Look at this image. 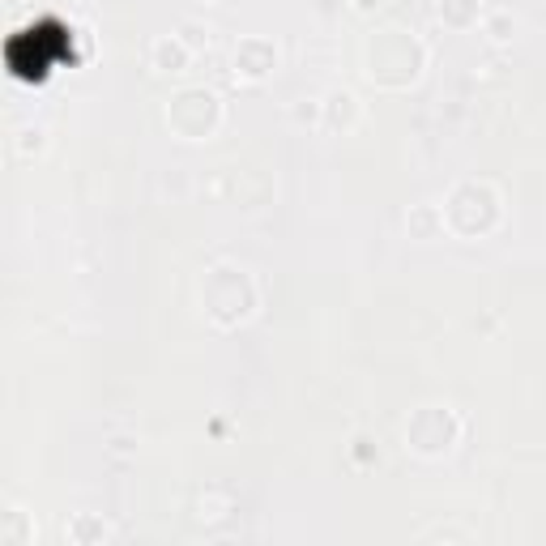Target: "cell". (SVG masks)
<instances>
[{
  "label": "cell",
  "mask_w": 546,
  "mask_h": 546,
  "mask_svg": "<svg viewBox=\"0 0 546 546\" xmlns=\"http://www.w3.org/2000/svg\"><path fill=\"white\" fill-rule=\"evenodd\" d=\"M273 60H278V52L265 43V39H244L235 47V69L248 73V77H261L273 69Z\"/></svg>",
  "instance_id": "1"
},
{
  "label": "cell",
  "mask_w": 546,
  "mask_h": 546,
  "mask_svg": "<svg viewBox=\"0 0 546 546\" xmlns=\"http://www.w3.org/2000/svg\"><path fill=\"white\" fill-rule=\"evenodd\" d=\"M154 64L163 73H180L184 64H188V47L180 43V39H158L154 43Z\"/></svg>",
  "instance_id": "2"
}]
</instances>
